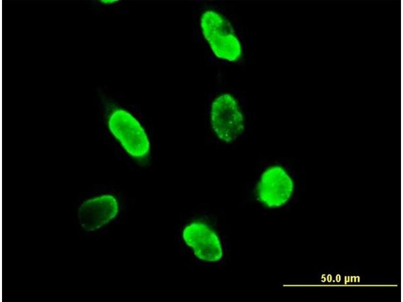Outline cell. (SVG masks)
I'll use <instances>...</instances> for the list:
<instances>
[{
  "label": "cell",
  "mask_w": 403,
  "mask_h": 302,
  "mask_svg": "<svg viewBox=\"0 0 403 302\" xmlns=\"http://www.w3.org/2000/svg\"><path fill=\"white\" fill-rule=\"evenodd\" d=\"M198 23L202 36L216 58L231 63L242 58V42L232 23L225 15L208 8L201 13Z\"/></svg>",
  "instance_id": "6da1fadb"
},
{
  "label": "cell",
  "mask_w": 403,
  "mask_h": 302,
  "mask_svg": "<svg viewBox=\"0 0 403 302\" xmlns=\"http://www.w3.org/2000/svg\"><path fill=\"white\" fill-rule=\"evenodd\" d=\"M108 126L130 156L142 158L148 155L150 150L148 136L140 122L130 112L122 108L115 109L110 115Z\"/></svg>",
  "instance_id": "7a4b0ae2"
},
{
  "label": "cell",
  "mask_w": 403,
  "mask_h": 302,
  "mask_svg": "<svg viewBox=\"0 0 403 302\" xmlns=\"http://www.w3.org/2000/svg\"><path fill=\"white\" fill-rule=\"evenodd\" d=\"M211 121L217 136L225 142H231L241 134L243 116L232 94L223 93L214 99L211 107Z\"/></svg>",
  "instance_id": "3957f363"
},
{
  "label": "cell",
  "mask_w": 403,
  "mask_h": 302,
  "mask_svg": "<svg viewBox=\"0 0 403 302\" xmlns=\"http://www.w3.org/2000/svg\"><path fill=\"white\" fill-rule=\"evenodd\" d=\"M294 190V183L281 167L273 166L262 174L256 192L259 201L268 208H277L285 204Z\"/></svg>",
  "instance_id": "277c9868"
},
{
  "label": "cell",
  "mask_w": 403,
  "mask_h": 302,
  "mask_svg": "<svg viewBox=\"0 0 403 302\" xmlns=\"http://www.w3.org/2000/svg\"><path fill=\"white\" fill-rule=\"evenodd\" d=\"M183 238L199 260L216 262L222 259L224 251L221 240L207 224L201 221L191 222L184 228Z\"/></svg>",
  "instance_id": "5b68a950"
},
{
  "label": "cell",
  "mask_w": 403,
  "mask_h": 302,
  "mask_svg": "<svg viewBox=\"0 0 403 302\" xmlns=\"http://www.w3.org/2000/svg\"><path fill=\"white\" fill-rule=\"evenodd\" d=\"M118 210V203L114 197L102 195L84 202L79 208L78 218L84 230L94 231L114 218Z\"/></svg>",
  "instance_id": "8992f818"
},
{
  "label": "cell",
  "mask_w": 403,
  "mask_h": 302,
  "mask_svg": "<svg viewBox=\"0 0 403 302\" xmlns=\"http://www.w3.org/2000/svg\"><path fill=\"white\" fill-rule=\"evenodd\" d=\"M102 4L105 5H112L115 3H116L118 2V1H115V0H104V1H101Z\"/></svg>",
  "instance_id": "52a82bcc"
}]
</instances>
